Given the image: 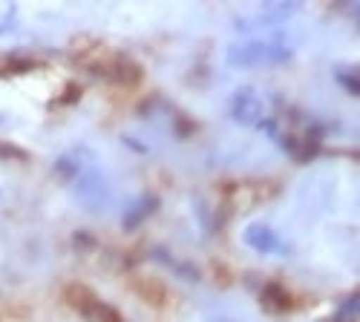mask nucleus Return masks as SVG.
I'll return each instance as SVG.
<instances>
[{"label":"nucleus","instance_id":"1","mask_svg":"<svg viewBox=\"0 0 360 322\" xmlns=\"http://www.w3.org/2000/svg\"><path fill=\"white\" fill-rule=\"evenodd\" d=\"M70 190H72L75 201L81 204L84 210H89V213H101L107 204H110V182H107L104 170H101L93 159H89V161L72 175Z\"/></svg>","mask_w":360,"mask_h":322},{"label":"nucleus","instance_id":"2","mask_svg":"<svg viewBox=\"0 0 360 322\" xmlns=\"http://www.w3.org/2000/svg\"><path fill=\"white\" fill-rule=\"evenodd\" d=\"M291 58V49L283 43H265V41H248L228 49V61L236 67H254V64H280Z\"/></svg>","mask_w":360,"mask_h":322},{"label":"nucleus","instance_id":"3","mask_svg":"<svg viewBox=\"0 0 360 322\" xmlns=\"http://www.w3.org/2000/svg\"><path fill=\"white\" fill-rule=\"evenodd\" d=\"M243 239L254 253H262V256H288L291 253V245L283 242L280 233L268 224H248L243 230Z\"/></svg>","mask_w":360,"mask_h":322},{"label":"nucleus","instance_id":"4","mask_svg":"<svg viewBox=\"0 0 360 322\" xmlns=\"http://www.w3.org/2000/svg\"><path fill=\"white\" fill-rule=\"evenodd\" d=\"M231 115L233 121L239 124H262L265 119V104L262 98L257 95V90H251V86H243V90H236L233 101H231Z\"/></svg>","mask_w":360,"mask_h":322},{"label":"nucleus","instance_id":"5","mask_svg":"<svg viewBox=\"0 0 360 322\" xmlns=\"http://www.w3.org/2000/svg\"><path fill=\"white\" fill-rule=\"evenodd\" d=\"M156 208H159V199L153 196V193H144V196H139L130 208L124 210V219H122V224H124V230H136L144 219H150L156 213Z\"/></svg>","mask_w":360,"mask_h":322},{"label":"nucleus","instance_id":"6","mask_svg":"<svg viewBox=\"0 0 360 322\" xmlns=\"http://www.w3.org/2000/svg\"><path fill=\"white\" fill-rule=\"evenodd\" d=\"M262 300H265V305H268V308H274V311H288V308L294 305L291 294H288L285 288H280V285H268Z\"/></svg>","mask_w":360,"mask_h":322},{"label":"nucleus","instance_id":"7","mask_svg":"<svg viewBox=\"0 0 360 322\" xmlns=\"http://www.w3.org/2000/svg\"><path fill=\"white\" fill-rule=\"evenodd\" d=\"M335 78H338V83L343 86V90H346L352 98H354V95H360V75H357V69H354V67H338Z\"/></svg>","mask_w":360,"mask_h":322},{"label":"nucleus","instance_id":"8","mask_svg":"<svg viewBox=\"0 0 360 322\" xmlns=\"http://www.w3.org/2000/svg\"><path fill=\"white\" fill-rule=\"evenodd\" d=\"M346 316H349V319H354V316H357V294H352V297H349V300L340 305V311H338V319L343 322Z\"/></svg>","mask_w":360,"mask_h":322},{"label":"nucleus","instance_id":"9","mask_svg":"<svg viewBox=\"0 0 360 322\" xmlns=\"http://www.w3.org/2000/svg\"><path fill=\"white\" fill-rule=\"evenodd\" d=\"M0 156H12V159H26L23 150H15V147H0Z\"/></svg>","mask_w":360,"mask_h":322}]
</instances>
